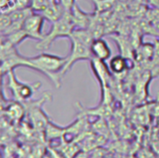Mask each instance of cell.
Listing matches in <instances>:
<instances>
[{
  "label": "cell",
  "mask_w": 159,
  "mask_h": 158,
  "mask_svg": "<svg viewBox=\"0 0 159 158\" xmlns=\"http://www.w3.org/2000/svg\"><path fill=\"white\" fill-rule=\"evenodd\" d=\"M68 57H60L48 53L28 58V68L46 75L57 88L61 87V72L67 62Z\"/></svg>",
  "instance_id": "6da1fadb"
},
{
  "label": "cell",
  "mask_w": 159,
  "mask_h": 158,
  "mask_svg": "<svg viewBox=\"0 0 159 158\" xmlns=\"http://www.w3.org/2000/svg\"><path fill=\"white\" fill-rule=\"evenodd\" d=\"M74 30H75V26L72 21L71 10L66 9L63 15L59 20L52 22L49 32L46 34L40 41L37 42L35 48L42 51L48 50L50 45L58 38L61 37L70 38Z\"/></svg>",
  "instance_id": "7a4b0ae2"
},
{
  "label": "cell",
  "mask_w": 159,
  "mask_h": 158,
  "mask_svg": "<svg viewBox=\"0 0 159 158\" xmlns=\"http://www.w3.org/2000/svg\"><path fill=\"white\" fill-rule=\"evenodd\" d=\"M7 75V88L10 89L16 101L20 102H28L33 97L34 91L41 87L40 82H36L35 84L30 85L19 81L16 77L14 71L8 72Z\"/></svg>",
  "instance_id": "3957f363"
},
{
  "label": "cell",
  "mask_w": 159,
  "mask_h": 158,
  "mask_svg": "<svg viewBox=\"0 0 159 158\" xmlns=\"http://www.w3.org/2000/svg\"><path fill=\"white\" fill-rule=\"evenodd\" d=\"M71 41V52L67 56V62L61 72V76H63L74 64L80 61H90L93 56L90 51V47L74 37H70Z\"/></svg>",
  "instance_id": "277c9868"
},
{
  "label": "cell",
  "mask_w": 159,
  "mask_h": 158,
  "mask_svg": "<svg viewBox=\"0 0 159 158\" xmlns=\"http://www.w3.org/2000/svg\"><path fill=\"white\" fill-rule=\"evenodd\" d=\"M45 20L46 19L43 17L42 14L34 12L24 20L22 29L28 35V38L40 41L44 37L45 34L42 32V28Z\"/></svg>",
  "instance_id": "5b68a950"
},
{
  "label": "cell",
  "mask_w": 159,
  "mask_h": 158,
  "mask_svg": "<svg viewBox=\"0 0 159 158\" xmlns=\"http://www.w3.org/2000/svg\"><path fill=\"white\" fill-rule=\"evenodd\" d=\"M91 70L97 78L98 82L100 83L102 91L108 89V85L111 80V74L112 72L105 64V61L98 60L96 58H92L90 61Z\"/></svg>",
  "instance_id": "8992f818"
},
{
  "label": "cell",
  "mask_w": 159,
  "mask_h": 158,
  "mask_svg": "<svg viewBox=\"0 0 159 158\" xmlns=\"http://www.w3.org/2000/svg\"><path fill=\"white\" fill-rule=\"evenodd\" d=\"M71 16L75 29H88L92 21L93 14L84 12L75 3L71 8Z\"/></svg>",
  "instance_id": "52a82bcc"
},
{
  "label": "cell",
  "mask_w": 159,
  "mask_h": 158,
  "mask_svg": "<svg viewBox=\"0 0 159 158\" xmlns=\"http://www.w3.org/2000/svg\"><path fill=\"white\" fill-rule=\"evenodd\" d=\"M90 51H91L93 58H96L103 61L110 59L112 55V50L108 43L102 37L96 38L92 41L90 45Z\"/></svg>",
  "instance_id": "ba28073f"
},
{
  "label": "cell",
  "mask_w": 159,
  "mask_h": 158,
  "mask_svg": "<svg viewBox=\"0 0 159 158\" xmlns=\"http://www.w3.org/2000/svg\"><path fill=\"white\" fill-rule=\"evenodd\" d=\"M128 67V59L122 55H116L113 57L109 62V69L114 74H122L127 71Z\"/></svg>",
  "instance_id": "9c48e42d"
},
{
  "label": "cell",
  "mask_w": 159,
  "mask_h": 158,
  "mask_svg": "<svg viewBox=\"0 0 159 158\" xmlns=\"http://www.w3.org/2000/svg\"><path fill=\"white\" fill-rule=\"evenodd\" d=\"M114 40L118 45V48H120L121 55L126 57L127 59L130 58L133 52L132 50V47H134L132 46L133 44L123 36H114Z\"/></svg>",
  "instance_id": "30bf717a"
},
{
  "label": "cell",
  "mask_w": 159,
  "mask_h": 158,
  "mask_svg": "<svg viewBox=\"0 0 159 158\" xmlns=\"http://www.w3.org/2000/svg\"><path fill=\"white\" fill-rule=\"evenodd\" d=\"M95 13L111 12L116 6L117 0H92Z\"/></svg>",
  "instance_id": "8fae6325"
},
{
  "label": "cell",
  "mask_w": 159,
  "mask_h": 158,
  "mask_svg": "<svg viewBox=\"0 0 159 158\" xmlns=\"http://www.w3.org/2000/svg\"><path fill=\"white\" fill-rule=\"evenodd\" d=\"M2 38L7 40L8 42H10L11 44H13L14 46H18L19 44H20L22 41H24L25 39L28 38V35L26 34V33L23 31V29H20L17 31H14L6 35H1Z\"/></svg>",
  "instance_id": "7c38bea8"
},
{
  "label": "cell",
  "mask_w": 159,
  "mask_h": 158,
  "mask_svg": "<svg viewBox=\"0 0 159 158\" xmlns=\"http://www.w3.org/2000/svg\"><path fill=\"white\" fill-rule=\"evenodd\" d=\"M7 115L13 119L19 120L23 115V106L20 102H14L7 106Z\"/></svg>",
  "instance_id": "4fadbf2b"
},
{
  "label": "cell",
  "mask_w": 159,
  "mask_h": 158,
  "mask_svg": "<svg viewBox=\"0 0 159 158\" xmlns=\"http://www.w3.org/2000/svg\"><path fill=\"white\" fill-rule=\"evenodd\" d=\"M12 20L10 18V15L8 12H1L0 16V30H1V34H3L11 25Z\"/></svg>",
  "instance_id": "5bb4252c"
},
{
  "label": "cell",
  "mask_w": 159,
  "mask_h": 158,
  "mask_svg": "<svg viewBox=\"0 0 159 158\" xmlns=\"http://www.w3.org/2000/svg\"><path fill=\"white\" fill-rule=\"evenodd\" d=\"M14 6V0H0L1 12H10Z\"/></svg>",
  "instance_id": "9a60e30c"
},
{
  "label": "cell",
  "mask_w": 159,
  "mask_h": 158,
  "mask_svg": "<svg viewBox=\"0 0 159 158\" xmlns=\"http://www.w3.org/2000/svg\"><path fill=\"white\" fill-rule=\"evenodd\" d=\"M59 1L63 6V7L65 9H68V10H71V8L73 7L74 4L75 3V0H59Z\"/></svg>",
  "instance_id": "2e32d148"
},
{
  "label": "cell",
  "mask_w": 159,
  "mask_h": 158,
  "mask_svg": "<svg viewBox=\"0 0 159 158\" xmlns=\"http://www.w3.org/2000/svg\"><path fill=\"white\" fill-rule=\"evenodd\" d=\"M118 2H125V1H127V0H117Z\"/></svg>",
  "instance_id": "e0dca14e"
},
{
  "label": "cell",
  "mask_w": 159,
  "mask_h": 158,
  "mask_svg": "<svg viewBox=\"0 0 159 158\" xmlns=\"http://www.w3.org/2000/svg\"><path fill=\"white\" fill-rule=\"evenodd\" d=\"M46 1H48V0H46Z\"/></svg>",
  "instance_id": "ac0fdd59"
}]
</instances>
